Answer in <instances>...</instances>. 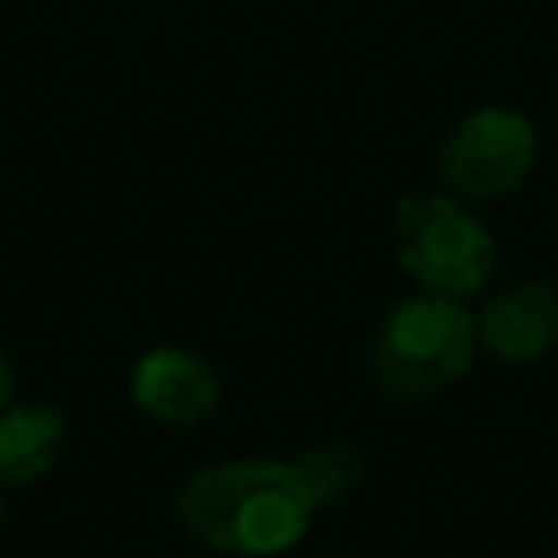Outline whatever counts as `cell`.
Instances as JSON below:
<instances>
[{
    "instance_id": "cell-1",
    "label": "cell",
    "mask_w": 558,
    "mask_h": 558,
    "mask_svg": "<svg viewBox=\"0 0 558 558\" xmlns=\"http://www.w3.org/2000/svg\"><path fill=\"white\" fill-rule=\"evenodd\" d=\"M174 514L205 549L270 558L310 532L318 506L292 462L235 458L201 466L179 488Z\"/></svg>"
},
{
    "instance_id": "cell-3",
    "label": "cell",
    "mask_w": 558,
    "mask_h": 558,
    "mask_svg": "<svg viewBox=\"0 0 558 558\" xmlns=\"http://www.w3.org/2000/svg\"><path fill=\"white\" fill-rule=\"evenodd\" d=\"M392 240L401 270L432 296H475L497 262L488 227L440 192L401 196L392 209Z\"/></svg>"
},
{
    "instance_id": "cell-8",
    "label": "cell",
    "mask_w": 558,
    "mask_h": 558,
    "mask_svg": "<svg viewBox=\"0 0 558 558\" xmlns=\"http://www.w3.org/2000/svg\"><path fill=\"white\" fill-rule=\"evenodd\" d=\"M292 466H296V475L305 480V488H310V497H314L318 510L331 506V501H340L344 493H353V488L362 484V471H366L362 453H357L353 445H344V440L314 445V449L296 453Z\"/></svg>"
},
{
    "instance_id": "cell-2",
    "label": "cell",
    "mask_w": 558,
    "mask_h": 558,
    "mask_svg": "<svg viewBox=\"0 0 558 558\" xmlns=\"http://www.w3.org/2000/svg\"><path fill=\"white\" fill-rule=\"evenodd\" d=\"M475 314L453 296H405L388 310L371 344V379L392 401H427L475 362Z\"/></svg>"
},
{
    "instance_id": "cell-4",
    "label": "cell",
    "mask_w": 558,
    "mask_h": 558,
    "mask_svg": "<svg viewBox=\"0 0 558 558\" xmlns=\"http://www.w3.org/2000/svg\"><path fill=\"white\" fill-rule=\"evenodd\" d=\"M536 161V126L527 113L506 105H484L466 113L440 144V179L471 201H493L514 192Z\"/></svg>"
},
{
    "instance_id": "cell-9",
    "label": "cell",
    "mask_w": 558,
    "mask_h": 558,
    "mask_svg": "<svg viewBox=\"0 0 558 558\" xmlns=\"http://www.w3.org/2000/svg\"><path fill=\"white\" fill-rule=\"evenodd\" d=\"M13 388H17V379H13V366H9V357L0 349V410L13 401Z\"/></svg>"
},
{
    "instance_id": "cell-5",
    "label": "cell",
    "mask_w": 558,
    "mask_h": 558,
    "mask_svg": "<svg viewBox=\"0 0 558 558\" xmlns=\"http://www.w3.org/2000/svg\"><path fill=\"white\" fill-rule=\"evenodd\" d=\"M480 344L510 366L536 362L558 344V292L549 283H514L475 314Z\"/></svg>"
},
{
    "instance_id": "cell-7",
    "label": "cell",
    "mask_w": 558,
    "mask_h": 558,
    "mask_svg": "<svg viewBox=\"0 0 558 558\" xmlns=\"http://www.w3.org/2000/svg\"><path fill=\"white\" fill-rule=\"evenodd\" d=\"M70 423L48 401H9L0 410V484H35L65 449Z\"/></svg>"
},
{
    "instance_id": "cell-6",
    "label": "cell",
    "mask_w": 558,
    "mask_h": 558,
    "mask_svg": "<svg viewBox=\"0 0 558 558\" xmlns=\"http://www.w3.org/2000/svg\"><path fill=\"white\" fill-rule=\"evenodd\" d=\"M131 401L161 423H196L218 405V375L205 357L161 344L131 366Z\"/></svg>"
}]
</instances>
